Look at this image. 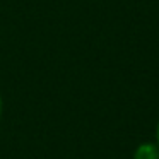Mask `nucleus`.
<instances>
[{
  "instance_id": "nucleus-1",
  "label": "nucleus",
  "mask_w": 159,
  "mask_h": 159,
  "mask_svg": "<svg viewBox=\"0 0 159 159\" xmlns=\"http://www.w3.org/2000/svg\"><path fill=\"white\" fill-rule=\"evenodd\" d=\"M134 159H159V147L152 142L140 144L134 152Z\"/></svg>"
},
{
  "instance_id": "nucleus-2",
  "label": "nucleus",
  "mask_w": 159,
  "mask_h": 159,
  "mask_svg": "<svg viewBox=\"0 0 159 159\" xmlns=\"http://www.w3.org/2000/svg\"><path fill=\"white\" fill-rule=\"evenodd\" d=\"M156 144L159 147V121H157V128H156Z\"/></svg>"
},
{
  "instance_id": "nucleus-3",
  "label": "nucleus",
  "mask_w": 159,
  "mask_h": 159,
  "mask_svg": "<svg viewBox=\"0 0 159 159\" xmlns=\"http://www.w3.org/2000/svg\"><path fill=\"white\" fill-rule=\"evenodd\" d=\"M2 108H4V103H2V96H0V116H2Z\"/></svg>"
}]
</instances>
